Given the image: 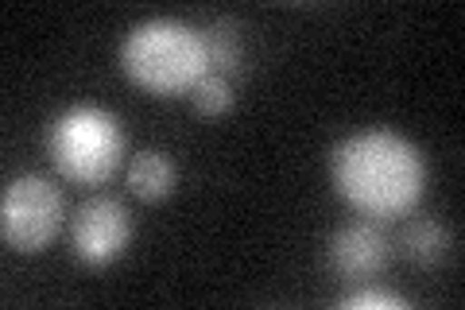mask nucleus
<instances>
[{
  "instance_id": "nucleus-1",
  "label": "nucleus",
  "mask_w": 465,
  "mask_h": 310,
  "mask_svg": "<svg viewBox=\"0 0 465 310\" xmlns=\"http://www.w3.org/2000/svg\"><path fill=\"white\" fill-rule=\"evenodd\" d=\"M330 183L345 205L365 217H400L427 186L423 152L388 128H365L330 152Z\"/></svg>"
},
{
  "instance_id": "nucleus-2",
  "label": "nucleus",
  "mask_w": 465,
  "mask_h": 310,
  "mask_svg": "<svg viewBox=\"0 0 465 310\" xmlns=\"http://www.w3.org/2000/svg\"><path fill=\"white\" fill-rule=\"evenodd\" d=\"M124 78L143 94L174 97L191 94L210 74V58L202 47V32L183 20H148L136 24L121 43Z\"/></svg>"
},
{
  "instance_id": "nucleus-3",
  "label": "nucleus",
  "mask_w": 465,
  "mask_h": 310,
  "mask_svg": "<svg viewBox=\"0 0 465 310\" xmlns=\"http://www.w3.org/2000/svg\"><path fill=\"white\" fill-rule=\"evenodd\" d=\"M47 155L63 179L78 186H101L124 159L121 121L94 101L63 109L47 128Z\"/></svg>"
},
{
  "instance_id": "nucleus-4",
  "label": "nucleus",
  "mask_w": 465,
  "mask_h": 310,
  "mask_svg": "<svg viewBox=\"0 0 465 310\" xmlns=\"http://www.w3.org/2000/svg\"><path fill=\"white\" fill-rule=\"evenodd\" d=\"M63 229V195L43 175H20L0 198V233L12 253H43Z\"/></svg>"
},
{
  "instance_id": "nucleus-5",
  "label": "nucleus",
  "mask_w": 465,
  "mask_h": 310,
  "mask_svg": "<svg viewBox=\"0 0 465 310\" xmlns=\"http://www.w3.org/2000/svg\"><path fill=\"white\" fill-rule=\"evenodd\" d=\"M128 241H133V217H128L121 198L94 195L78 205L74 229H70V245H74V256L82 264L105 268V264L124 256Z\"/></svg>"
},
{
  "instance_id": "nucleus-6",
  "label": "nucleus",
  "mask_w": 465,
  "mask_h": 310,
  "mask_svg": "<svg viewBox=\"0 0 465 310\" xmlns=\"http://www.w3.org/2000/svg\"><path fill=\"white\" fill-rule=\"evenodd\" d=\"M330 264L345 284L357 279H372L376 272H384L388 264V237L376 225V217H353L333 233L330 241Z\"/></svg>"
},
{
  "instance_id": "nucleus-7",
  "label": "nucleus",
  "mask_w": 465,
  "mask_h": 310,
  "mask_svg": "<svg viewBox=\"0 0 465 310\" xmlns=\"http://www.w3.org/2000/svg\"><path fill=\"white\" fill-rule=\"evenodd\" d=\"M174 183H179V171H174V164L155 152V147H148V152H140L133 164H128V190L140 198V202H163Z\"/></svg>"
},
{
  "instance_id": "nucleus-8",
  "label": "nucleus",
  "mask_w": 465,
  "mask_h": 310,
  "mask_svg": "<svg viewBox=\"0 0 465 310\" xmlns=\"http://www.w3.org/2000/svg\"><path fill=\"white\" fill-rule=\"evenodd\" d=\"M400 248H403V256L411 264H439L446 256V248H450V233H446L442 221L415 217V221H407L403 225Z\"/></svg>"
},
{
  "instance_id": "nucleus-9",
  "label": "nucleus",
  "mask_w": 465,
  "mask_h": 310,
  "mask_svg": "<svg viewBox=\"0 0 465 310\" xmlns=\"http://www.w3.org/2000/svg\"><path fill=\"white\" fill-rule=\"evenodd\" d=\"M202 47H206V58H210V74H222V78L241 74L244 51H241V32L232 20H213L202 32Z\"/></svg>"
},
{
  "instance_id": "nucleus-10",
  "label": "nucleus",
  "mask_w": 465,
  "mask_h": 310,
  "mask_svg": "<svg viewBox=\"0 0 465 310\" xmlns=\"http://www.w3.org/2000/svg\"><path fill=\"white\" fill-rule=\"evenodd\" d=\"M191 97H194V109L202 116H222L232 105V85H229V78H222V74H206V78L191 90Z\"/></svg>"
},
{
  "instance_id": "nucleus-11",
  "label": "nucleus",
  "mask_w": 465,
  "mask_h": 310,
  "mask_svg": "<svg viewBox=\"0 0 465 310\" xmlns=\"http://www.w3.org/2000/svg\"><path fill=\"white\" fill-rule=\"evenodd\" d=\"M345 310H407V299L384 287H357L341 299Z\"/></svg>"
}]
</instances>
